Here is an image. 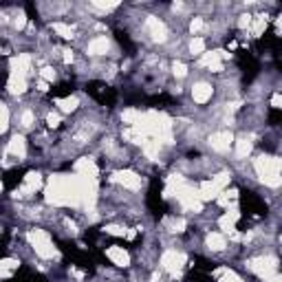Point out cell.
I'll list each match as a JSON object with an SVG mask.
<instances>
[{
	"mask_svg": "<svg viewBox=\"0 0 282 282\" xmlns=\"http://www.w3.org/2000/svg\"><path fill=\"white\" fill-rule=\"evenodd\" d=\"M47 203L55 207H79L82 205V190L77 174H55L51 176L44 190Z\"/></svg>",
	"mask_w": 282,
	"mask_h": 282,
	"instance_id": "1",
	"label": "cell"
},
{
	"mask_svg": "<svg viewBox=\"0 0 282 282\" xmlns=\"http://www.w3.org/2000/svg\"><path fill=\"white\" fill-rule=\"evenodd\" d=\"M280 168H282V161L278 157L260 154V157L254 159V170H256L258 179H260L265 185H269V188H280V183H282Z\"/></svg>",
	"mask_w": 282,
	"mask_h": 282,
	"instance_id": "2",
	"label": "cell"
},
{
	"mask_svg": "<svg viewBox=\"0 0 282 282\" xmlns=\"http://www.w3.org/2000/svg\"><path fill=\"white\" fill-rule=\"evenodd\" d=\"M27 240L29 245L33 247L35 256H40L42 260H51V258H57V249L53 247V243H51L49 234L44 232V229H31V232L27 234Z\"/></svg>",
	"mask_w": 282,
	"mask_h": 282,
	"instance_id": "3",
	"label": "cell"
},
{
	"mask_svg": "<svg viewBox=\"0 0 282 282\" xmlns=\"http://www.w3.org/2000/svg\"><path fill=\"white\" fill-rule=\"evenodd\" d=\"M247 269L254 271L258 278L263 280H269L271 276L278 273V258L276 256H258V258H251L247 263Z\"/></svg>",
	"mask_w": 282,
	"mask_h": 282,
	"instance_id": "4",
	"label": "cell"
},
{
	"mask_svg": "<svg viewBox=\"0 0 282 282\" xmlns=\"http://www.w3.org/2000/svg\"><path fill=\"white\" fill-rule=\"evenodd\" d=\"M185 263H188L185 254L183 251H176V249H168V251H163V256H161V267L172 273L174 278L181 276V269H183Z\"/></svg>",
	"mask_w": 282,
	"mask_h": 282,
	"instance_id": "5",
	"label": "cell"
},
{
	"mask_svg": "<svg viewBox=\"0 0 282 282\" xmlns=\"http://www.w3.org/2000/svg\"><path fill=\"white\" fill-rule=\"evenodd\" d=\"M229 57H232V53H227V51H205L201 55V60H198V64L210 69L212 73H220L223 60H229Z\"/></svg>",
	"mask_w": 282,
	"mask_h": 282,
	"instance_id": "6",
	"label": "cell"
},
{
	"mask_svg": "<svg viewBox=\"0 0 282 282\" xmlns=\"http://www.w3.org/2000/svg\"><path fill=\"white\" fill-rule=\"evenodd\" d=\"M113 181H117L119 185H124L126 190H132V192H139L141 188H144V179L132 172V170H122V172H115L113 174Z\"/></svg>",
	"mask_w": 282,
	"mask_h": 282,
	"instance_id": "7",
	"label": "cell"
},
{
	"mask_svg": "<svg viewBox=\"0 0 282 282\" xmlns=\"http://www.w3.org/2000/svg\"><path fill=\"white\" fill-rule=\"evenodd\" d=\"M146 31H148V35H150L154 42H166L168 40L166 22H161L159 18H154V16H150V18L146 20Z\"/></svg>",
	"mask_w": 282,
	"mask_h": 282,
	"instance_id": "8",
	"label": "cell"
},
{
	"mask_svg": "<svg viewBox=\"0 0 282 282\" xmlns=\"http://www.w3.org/2000/svg\"><path fill=\"white\" fill-rule=\"evenodd\" d=\"M232 144H234V135H232V132H227V130H223V132H214V135L210 137V146H212V150H216V152H220V154L229 152Z\"/></svg>",
	"mask_w": 282,
	"mask_h": 282,
	"instance_id": "9",
	"label": "cell"
},
{
	"mask_svg": "<svg viewBox=\"0 0 282 282\" xmlns=\"http://www.w3.org/2000/svg\"><path fill=\"white\" fill-rule=\"evenodd\" d=\"M42 188V174L40 172H29L25 176V183H22L20 192H16V196H29V194H35Z\"/></svg>",
	"mask_w": 282,
	"mask_h": 282,
	"instance_id": "10",
	"label": "cell"
},
{
	"mask_svg": "<svg viewBox=\"0 0 282 282\" xmlns=\"http://www.w3.org/2000/svg\"><path fill=\"white\" fill-rule=\"evenodd\" d=\"M106 258L115 267H128L130 265V254L124 247H119V245H110L106 249Z\"/></svg>",
	"mask_w": 282,
	"mask_h": 282,
	"instance_id": "11",
	"label": "cell"
},
{
	"mask_svg": "<svg viewBox=\"0 0 282 282\" xmlns=\"http://www.w3.org/2000/svg\"><path fill=\"white\" fill-rule=\"evenodd\" d=\"M75 174L77 176H86V179H97V174H99V168H97V163H95L93 159H77L75 163Z\"/></svg>",
	"mask_w": 282,
	"mask_h": 282,
	"instance_id": "12",
	"label": "cell"
},
{
	"mask_svg": "<svg viewBox=\"0 0 282 282\" xmlns=\"http://www.w3.org/2000/svg\"><path fill=\"white\" fill-rule=\"evenodd\" d=\"M27 154V139L22 135H13L11 141L7 144V157H16L18 161L25 159Z\"/></svg>",
	"mask_w": 282,
	"mask_h": 282,
	"instance_id": "13",
	"label": "cell"
},
{
	"mask_svg": "<svg viewBox=\"0 0 282 282\" xmlns=\"http://www.w3.org/2000/svg\"><path fill=\"white\" fill-rule=\"evenodd\" d=\"M212 95H214V88H212V84H207V82H196V84L192 86V99L196 104H207L212 99Z\"/></svg>",
	"mask_w": 282,
	"mask_h": 282,
	"instance_id": "14",
	"label": "cell"
},
{
	"mask_svg": "<svg viewBox=\"0 0 282 282\" xmlns=\"http://www.w3.org/2000/svg\"><path fill=\"white\" fill-rule=\"evenodd\" d=\"M238 218H240V212L236 210V207H232V210L225 212V216L218 218V225L225 234H232V232H236V223H238Z\"/></svg>",
	"mask_w": 282,
	"mask_h": 282,
	"instance_id": "15",
	"label": "cell"
},
{
	"mask_svg": "<svg viewBox=\"0 0 282 282\" xmlns=\"http://www.w3.org/2000/svg\"><path fill=\"white\" fill-rule=\"evenodd\" d=\"M31 71V55L29 53H20L18 57L11 60V73H20L27 77V73Z\"/></svg>",
	"mask_w": 282,
	"mask_h": 282,
	"instance_id": "16",
	"label": "cell"
},
{
	"mask_svg": "<svg viewBox=\"0 0 282 282\" xmlns=\"http://www.w3.org/2000/svg\"><path fill=\"white\" fill-rule=\"evenodd\" d=\"M7 88H9L11 95H22L27 91V77L20 75V73H9V82H7Z\"/></svg>",
	"mask_w": 282,
	"mask_h": 282,
	"instance_id": "17",
	"label": "cell"
},
{
	"mask_svg": "<svg viewBox=\"0 0 282 282\" xmlns=\"http://www.w3.org/2000/svg\"><path fill=\"white\" fill-rule=\"evenodd\" d=\"M108 49H110L108 38H95V40L88 42L86 53L88 55H104V53H108Z\"/></svg>",
	"mask_w": 282,
	"mask_h": 282,
	"instance_id": "18",
	"label": "cell"
},
{
	"mask_svg": "<svg viewBox=\"0 0 282 282\" xmlns=\"http://www.w3.org/2000/svg\"><path fill=\"white\" fill-rule=\"evenodd\" d=\"M205 245H207V249H212V251H223L227 247V238L218 232H212V234H207Z\"/></svg>",
	"mask_w": 282,
	"mask_h": 282,
	"instance_id": "19",
	"label": "cell"
},
{
	"mask_svg": "<svg viewBox=\"0 0 282 282\" xmlns=\"http://www.w3.org/2000/svg\"><path fill=\"white\" fill-rule=\"evenodd\" d=\"M234 144H236L234 152H236V157H238V159H247L249 154H251V148H254V144H251L249 137H238Z\"/></svg>",
	"mask_w": 282,
	"mask_h": 282,
	"instance_id": "20",
	"label": "cell"
},
{
	"mask_svg": "<svg viewBox=\"0 0 282 282\" xmlns=\"http://www.w3.org/2000/svg\"><path fill=\"white\" fill-rule=\"evenodd\" d=\"M55 106L60 108V113H73V110H77L79 99L75 95L73 97H60V99H55Z\"/></svg>",
	"mask_w": 282,
	"mask_h": 282,
	"instance_id": "21",
	"label": "cell"
},
{
	"mask_svg": "<svg viewBox=\"0 0 282 282\" xmlns=\"http://www.w3.org/2000/svg\"><path fill=\"white\" fill-rule=\"evenodd\" d=\"M51 29L60 35V38H64V40H73L75 38V31H73V27L71 25H64V22H53L51 25Z\"/></svg>",
	"mask_w": 282,
	"mask_h": 282,
	"instance_id": "22",
	"label": "cell"
},
{
	"mask_svg": "<svg viewBox=\"0 0 282 282\" xmlns=\"http://www.w3.org/2000/svg\"><path fill=\"white\" fill-rule=\"evenodd\" d=\"M18 260H13V258H5V260H0V278H9L13 276V271L18 269Z\"/></svg>",
	"mask_w": 282,
	"mask_h": 282,
	"instance_id": "23",
	"label": "cell"
},
{
	"mask_svg": "<svg viewBox=\"0 0 282 282\" xmlns=\"http://www.w3.org/2000/svg\"><path fill=\"white\" fill-rule=\"evenodd\" d=\"M141 148H144V154H146L148 159H157L159 157V150H161V144H159V141H154V139H148Z\"/></svg>",
	"mask_w": 282,
	"mask_h": 282,
	"instance_id": "24",
	"label": "cell"
},
{
	"mask_svg": "<svg viewBox=\"0 0 282 282\" xmlns=\"http://www.w3.org/2000/svg\"><path fill=\"white\" fill-rule=\"evenodd\" d=\"M265 29H267V16H265V13H260V16H256V18H251V33H254L256 38H260Z\"/></svg>",
	"mask_w": 282,
	"mask_h": 282,
	"instance_id": "25",
	"label": "cell"
},
{
	"mask_svg": "<svg viewBox=\"0 0 282 282\" xmlns=\"http://www.w3.org/2000/svg\"><path fill=\"white\" fill-rule=\"evenodd\" d=\"M210 181L214 183V188H216L218 192H223V190H227V188H229V181H232V174H229V172H220V174H216V176H212Z\"/></svg>",
	"mask_w": 282,
	"mask_h": 282,
	"instance_id": "26",
	"label": "cell"
},
{
	"mask_svg": "<svg viewBox=\"0 0 282 282\" xmlns=\"http://www.w3.org/2000/svg\"><path fill=\"white\" fill-rule=\"evenodd\" d=\"M139 117H141V110L128 108V110H124V113H122V122L128 124V128H130V126H135V124L139 122Z\"/></svg>",
	"mask_w": 282,
	"mask_h": 282,
	"instance_id": "27",
	"label": "cell"
},
{
	"mask_svg": "<svg viewBox=\"0 0 282 282\" xmlns=\"http://www.w3.org/2000/svg\"><path fill=\"white\" fill-rule=\"evenodd\" d=\"M216 276H218L216 282H243V278L238 276V273H234L232 269H218Z\"/></svg>",
	"mask_w": 282,
	"mask_h": 282,
	"instance_id": "28",
	"label": "cell"
},
{
	"mask_svg": "<svg viewBox=\"0 0 282 282\" xmlns=\"http://www.w3.org/2000/svg\"><path fill=\"white\" fill-rule=\"evenodd\" d=\"M190 53L192 55H203L205 53V40L194 35V38L190 40Z\"/></svg>",
	"mask_w": 282,
	"mask_h": 282,
	"instance_id": "29",
	"label": "cell"
},
{
	"mask_svg": "<svg viewBox=\"0 0 282 282\" xmlns=\"http://www.w3.org/2000/svg\"><path fill=\"white\" fill-rule=\"evenodd\" d=\"M9 119H11L9 108H7L5 104L0 102V135H3V132H7V128H9Z\"/></svg>",
	"mask_w": 282,
	"mask_h": 282,
	"instance_id": "30",
	"label": "cell"
},
{
	"mask_svg": "<svg viewBox=\"0 0 282 282\" xmlns=\"http://www.w3.org/2000/svg\"><path fill=\"white\" fill-rule=\"evenodd\" d=\"M166 225H168V229H170V232H174V234H181L183 229H185V220H183V218H170V220L166 223Z\"/></svg>",
	"mask_w": 282,
	"mask_h": 282,
	"instance_id": "31",
	"label": "cell"
},
{
	"mask_svg": "<svg viewBox=\"0 0 282 282\" xmlns=\"http://www.w3.org/2000/svg\"><path fill=\"white\" fill-rule=\"evenodd\" d=\"M33 124H35V115L31 113V110H22V115H20V126H22V128H31Z\"/></svg>",
	"mask_w": 282,
	"mask_h": 282,
	"instance_id": "32",
	"label": "cell"
},
{
	"mask_svg": "<svg viewBox=\"0 0 282 282\" xmlns=\"http://www.w3.org/2000/svg\"><path fill=\"white\" fill-rule=\"evenodd\" d=\"M104 232L110 234V236H126L128 229L122 227V225H106V227H104Z\"/></svg>",
	"mask_w": 282,
	"mask_h": 282,
	"instance_id": "33",
	"label": "cell"
},
{
	"mask_svg": "<svg viewBox=\"0 0 282 282\" xmlns=\"http://www.w3.org/2000/svg\"><path fill=\"white\" fill-rule=\"evenodd\" d=\"M91 7L97 11H113L119 7V3H91Z\"/></svg>",
	"mask_w": 282,
	"mask_h": 282,
	"instance_id": "34",
	"label": "cell"
},
{
	"mask_svg": "<svg viewBox=\"0 0 282 282\" xmlns=\"http://www.w3.org/2000/svg\"><path fill=\"white\" fill-rule=\"evenodd\" d=\"M172 73H174V77H185V75H188V66H185L183 62H174L172 64Z\"/></svg>",
	"mask_w": 282,
	"mask_h": 282,
	"instance_id": "35",
	"label": "cell"
},
{
	"mask_svg": "<svg viewBox=\"0 0 282 282\" xmlns=\"http://www.w3.org/2000/svg\"><path fill=\"white\" fill-rule=\"evenodd\" d=\"M13 27H16L18 31H22V29L27 27V16H25V11H22V9L16 13V20H13Z\"/></svg>",
	"mask_w": 282,
	"mask_h": 282,
	"instance_id": "36",
	"label": "cell"
},
{
	"mask_svg": "<svg viewBox=\"0 0 282 282\" xmlns=\"http://www.w3.org/2000/svg\"><path fill=\"white\" fill-rule=\"evenodd\" d=\"M47 124L51 126V128H57V126L62 124V115L60 113H49L47 115Z\"/></svg>",
	"mask_w": 282,
	"mask_h": 282,
	"instance_id": "37",
	"label": "cell"
},
{
	"mask_svg": "<svg viewBox=\"0 0 282 282\" xmlns=\"http://www.w3.org/2000/svg\"><path fill=\"white\" fill-rule=\"evenodd\" d=\"M205 29V22H203V18H194L190 22V31L192 33H198V31H203Z\"/></svg>",
	"mask_w": 282,
	"mask_h": 282,
	"instance_id": "38",
	"label": "cell"
},
{
	"mask_svg": "<svg viewBox=\"0 0 282 282\" xmlns=\"http://www.w3.org/2000/svg\"><path fill=\"white\" fill-rule=\"evenodd\" d=\"M40 77H42L44 82H47V84H49V82H55V71L51 69V66H47V69H42Z\"/></svg>",
	"mask_w": 282,
	"mask_h": 282,
	"instance_id": "39",
	"label": "cell"
},
{
	"mask_svg": "<svg viewBox=\"0 0 282 282\" xmlns=\"http://www.w3.org/2000/svg\"><path fill=\"white\" fill-rule=\"evenodd\" d=\"M238 27L240 29H249L251 27V16H249V13H243L240 20H238Z\"/></svg>",
	"mask_w": 282,
	"mask_h": 282,
	"instance_id": "40",
	"label": "cell"
},
{
	"mask_svg": "<svg viewBox=\"0 0 282 282\" xmlns=\"http://www.w3.org/2000/svg\"><path fill=\"white\" fill-rule=\"evenodd\" d=\"M271 106H273V108H282V95H280V93H273Z\"/></svg>",
	"mask_w": 282,
	"mask_h": 282,
	"instance_id": "41",
	"label": "cell"
},
{
	"mask_svg": "<svg viewBox=\"0 0 282 282\" xmlns=\"http://www.w3.org/2000/svg\"><path fill=\"white\" fill-rule=\"evenodd\" d=\"M62 53H64V55H62V60H64L66 64H69V62H73V51H71V49H64Z\"/></svg>",
	"mask_w": 282,
	"mask_h": 282,
	"instance_id": "42",
	"label": "cell"
},
{
	"mask_svg": "<svg viewBox=\"0 0 282 282\" xmlns=\"http://www.w3.org/2000/svg\"><path fill=\"white\" fill-rule=\"evenodd\" d=\"M38 91H42V93H44V91H49V84H47V82H44V79H40V82H38Z\"/></svg>",
	"mask_w": 282,
	"mask_h": 282,
	"instance_id": "43",
	"label": "cell"
},
{
	"mask_svg": "<svg viewBox=\"0 0 282 282\" xmlns=\"http://www.w3.org/2000/svg\"><path fill=\"white\" fill-rule=\"evenodd\" d=\"M265 282H280V276H278V273H276V276H271L269 280H265Z\"/></svg>",
	"mask_w": 282,
	"mask_h": 282,
	"instance_id": "44",
	"label": "cell"
}]
</instances>
